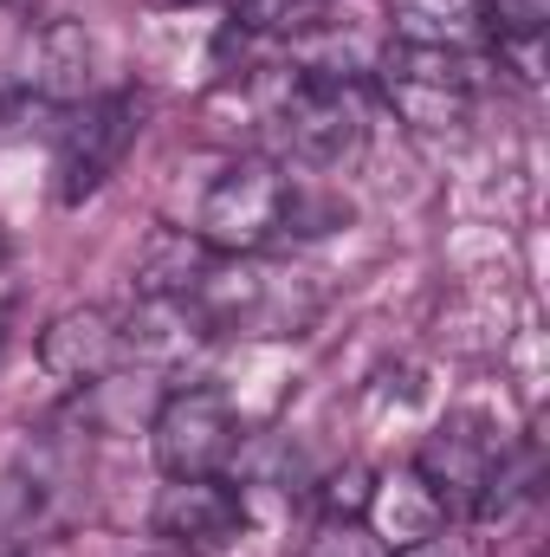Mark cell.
I'll use <instances>...</instances> for the list:
<instances>
[{
  "instance_id": "obj_10",
  "label": "cell",
  "mask_w": 550,
  "mask_h": 557,
  "mask_svg": "<svg viewBox=\"0 0 550 557\" xmlns=\"http://www.w3.org/2000/svg\"><path fill=\"white\" fill-rule=\"evenodd\" d=\"M91 33L78 26V20H52L46 33H39V46H33V72H26V85H33V98L39 104H85V91H91Z\"/></svg>"
},
{
  "instance_id": "obj_16",
  "label": "cell",
  "mask_w": 550,
  "mask_h": 557,
  "mask_svg": "<svg viewBox=\"0 0 550 557\" xmlns=\"http://www.w3.org/2000/svg\"><path fill=\"white\" fill-rule=\"evenodd\" d=\"M396 557H460L440 532H427V539H414V545H396Z\"/></svg>"
},
{
  "instance_id": "obj_15",
  "label": "cell",
  "mask_w": 550,
  "mask_h": 557,
  "mask_svg": "<svg viewBox=\"0 0 550 557\" xmlns=\"http://www.w3.org/2000/svg\"><path fill=\"white\" fill-rule=\"evenodd\" d=\"M370 493H376V473H370V467H337V473L324 480V506H330L337 519H363V512H370Z\"/></svg>"
},
{
  "instance_id": "obj_9",
  "label": "cell",
  "mask_w": 550,
  "mask_h": 557,
  "mask_svg": "<svg viewBox=\"0 0 550 557\" xmlns=\"http://www.w3.org/2000/svg\"><path fill=\"white\" fill-rule=\"evenodd\" d=\"M117 363H124V318L104 311V305L59 311V318L39 331V370H46L52 383L91 389V383H104Z\"/></svg>"
},
{
  "instance_id": "obj_3",
  "label": "cell",
  "mask_w": 550,
  "mask_h": 557,
  "mask_svg": "<svg viewBox=\"0 0 550 557\" xmlns=\"http://www.w3.org/2000/svg\"><path fill=\"white\" fill-rule=\"evenodd\" d=\"M285 195H291V182L278 175V162L240 156V162L208 188L195 234H201L214 253H260L278 227H285Z\"/></svg>"
},
{
  "instance_id": "obj_12",
  "label": "cell",
  "mask_w": 550,
  "mask_h": 557,
  "mask_svg": "<svg viewBox=\"0 0 550 557\" xmlns=\"http://www.w3.org/2000/svg\"><path fill=\"white\" fill-rule=\"evenodd\" d=\"M389 20L402 33V46H440V52H466L486 39L492 7L486 0H389Z\"/></svg>"
},
{
  "instance_id": "obj_4",
  "label": "cell",
  "mask_w": 550,
  "mask_h": 557,
  "mask_svg": "<svg viewBox=\"0 0 550 557\" xmlns=\"http://www.w3.org/2000/svg\"><path fill=\"white\" fill-rule=\"evenodd\" d=\"M383 91H389L402 124L447 137L473 111V65L460 52H440V46H396L383 59Z\"/></svg>"
},
{
  "instance_id": "obj_6",
  "label": "cell",
  "mask_w": 550,
  "mask_h": 557,
  "mask_svg": "<svg viewBox=\"0 0 550 557\" xmlns=\"http://www.w3.org/2000/svg\"><path fill=\"white\" fill-rule=\"evenodd\" d=\"M149 447H155V467L168 480H201V473H221L240 447V428L221 389H175L155 428H149Z\"/></svg>"
},
{
  "instance_id": "obj_14",
  "label": "cell",
  "mask_w": 550,
  "mask_h": 557,
  "mask_svg": "<svg viewBox=\"0 0 550 557\" xmlns=\"http://www.w3.org/2000/svg\"><path fill=\"white\" fill-rule=\"evenodd\" d=\"M234 26L273 39H311L330 26V0H234Z\"/></svg>"
},
{
  "instance_id": "obj_7",
  "label": "cell",
  "mask_w": 550,
  "mask_h": 557,
  "mask_svg": "<svg viewBox=\"0 0 550 557\" xmlns=\"http://www.w3.org/2000/svg\"><path fill=\"white\" fill-rule=\"evenodd\" d=\"M499 460H505V441H499L486 421L460 416V421H447V428H434V434H427V447H421L414 473H421V486L434 493V506H440V512L473 519V512H479V499H486V486H492V473H499Z\"/></svg>"
},
{
  "instance_id": "obj_11",
  "label": "cell",
  "mask_w": 550,
  "mask_h": 557,
  "mask_svg": "<svg viewBox=\"0 0 550 557\" xmlns=\"http://www.w3.org/2000/svg\"><path fill=\"white\" fill-rule=\"evenodd\" d=\"M214 247L188 227H162L149 234L137 253V298H195V285L214 273Z\"/></svg>"
},
{
  "instance_id": "obj_17",
  "label": "cell",
  "mask_w": 550,
  "mask_h": 557,
  "mask_svg": "<svg viewBox=\"0 0 550 557\" xmlns=\"http://www.w3.org/2000/svg\"><path fill=\"white\" fill-rule=\"evenodd\" d=\"M175 7H182V0H175Z\"/></svg>"
},
{
  "instance_id": "obj_1",
  "label": "cell",
  "mask_w": 550,
  "mask_h": 557,
  "mask_svg": "<svg viewBox=\"0 0 550 557\" xmlns=\"http://www.w3.org/2000/svg\"><path fill=\"white\" fill-rule=\"evenodd\" d=\"M188 305L208 337H298L324 311V285L298 267H278V260L221 253Z\"/></svg>"
},
{
  "instance_id": "obj_13",
  "label": "cell",
  "mask_w": 550,
  "mask_h": 557,
  "mask_svg": "<svg viewBox=\"0 0 550 557\" xmlns=\"http://www.w3.org/2000/svg\"><path fill=\"white\" fill-rule=\"evenodd\" d=\"M370 519H376V532L389 539V545H414V539H427V532H440V506H434V493L421 486V473H402V480H383L376 493H370Z\"/></svg>"
},
{
  "instance_id": "obj_5",
  "label": "cell",
  "mask_w": 550,
  "mask_h": 557,
  "mask_svg": "<svg viewBox=\"0 0 550 557\" xmlns=\"http://www.w3.org/2000/svg\"><path fill=\"white\" fill-rule=\"evenodd\" d=\"M137 131H142L137 98H91L85 111H72V124L59 131V162H52L59 182H52V195H59L65 208L91 201V195L124 169Z\"/></svg>"
},
{
  "instance_id": "obj_2",
  "label": "cell",
  "mask_w": 550,
  "mask_h": 557,
  "mask_svg": "<svg viewBox=\"0 0 550 557\" xmlns=\"http://www.w3.org/2000/svg\"><path fill=\"white\" fill-rule=\"evenodd\" d=\"M278 131L291 143L298 162H317V169H343L363 131H370V111H363V91L357 78H337V72H291L285 98H278Z\"/></svg>"
},
{
  "instance_id": "obj_8",
  "label": "cell",
  "mask_w": 550,
  "mask_h": 557,
  "mask_svg": "<svg viewBox=\"0 0 550 557\" xmlns=\"http://www.w3.org/2000/svg\"><path fill=\"white\" fill-rule=\"evenodd\" d=\"M240 525H247V493L227 486L221 473L168 480L162 499H155V532L175 552H221V545L240 539Z\"/></svg>"
}]
</instances>
